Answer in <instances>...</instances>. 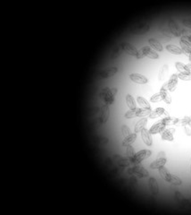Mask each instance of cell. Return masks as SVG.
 <instances>
[{"label": "cell", "instance_id": "obj_1", "mask_svg": "<svg viewBox=\"0 0 191 215\" xmlns=\"http://www.w3.org/2000/svg\"><path fill=\"white\" fill-rule=\"evenodd\" d=\"M117 89L116 88H113L110 89L109 87H106L102 90L101 92V96L104 100V101L106 102V105H112L114 102V98L116 95Z\"/></svg>", "mask_w": 191, "mask_h": 215}, {"label": "cell", "instance_id": "obj_2", "mask_svg": "<svg viewBox=\"0 0 191 215\" xmlns=\"http://www.w3.org/2000/svg\"><path fill=\"white\" fill-rule=\"evenodd\" d=\"M121 46H122V48L123 51H125L127 54H129V55H131V56H132V57H134V58H138V59L141 58L142 57H143L142 52L139 51V50H138V49L134 47V46H132V45H131V44H130V43L122 42Z\"/></svg>", "mask_w": 191, "mask_h": 215}, {"label": "cell", "instance_id": "obj_3", "mask_svg": "<svg viewBox=\"0 0 191 215\" xmlns=\"http://www.w3.org/2000/svg\"><path fill=\"white\" fill-rule=\"evenodd\" d=\"M128 173L130 175H134L139 178H147L149 176V173L147 172V170L146 169H144L141 166L139 165H135L134 167L129 168L128 169Z\"/></svg>", "mask_w": 191, "mask_h": 215}, {"label": "cell", "instance_id": "obj_4", "mask_svg": "<svg viewBox=\"0 0 191 215\" xmlns=\"http://www.w3.org/2000/svg\"><path fill=\"white\" fill-rule=\"evenodd\" d=\"M151 154H152V152L150 150H142L140 152L137 153L135 154V156L130 161H131L132 165H139V163L141 162L143 160L148 158Z\"/></svg>", "mask_w": 191, "mask_h": 215}, {"label": "cell", "instance_id": "obj_5", "mask_svg": "<svg viewBox=\"0 0 191 215\" xmlns=\"http://www.w3.org/2000/svg\"><path fill=\"white\" fill-rule=\"evenodd\" d=\"M130 78H131V80L132 82L136 83V84H146L148 82V80L147 79L146 76L142 75L140 74H136V73L135 74H131Z\"/></svg>", "mask_w": 191, "mask_h": 215}, {"label": "cell", "instance_id": "obj_6", "mask_svg": "<svg viewBox=\"0 0 191 215\" xmlns=\"http://www.w3.org/2000/svg\"><path fill=\"white\" fill-rule=\"evenodd\" d=\"M149 25L147 24H142L138 27L134 28L131 31V33L134 35H144L149 31Z\"/></svg>", "mask_w": 191, "mask_h": 215}, {"label": "cell", "instance_id": "obj_7", "mask_svg": "<svg viewBox=\"0 0 191 215\" xmlns=\"http://www.w3.org/2000/svg\"><path fill=\"white\" fill-rule=\"evenodd\" d=\"M168 24H169V28L170 31L172 32V33L176 36V37H181V30L180 29V27L176 24L173 20H169L168 21Z\"/></svg>", "mask_w": 191, "mask_h": 215}, {"label": "cell", "instance_id": "obj_8", "mask_svg": "<svg viewBox=\"0 0 191 215\" xmlns=\"http://www.w3.org/2000/svg\"><path fill=\"white\" fill-rule=\"evenodd\" d=\"M141 52H142V54H143V56L147 57V58H152V59H157L158 58H159V55H158L157 53H156V52L153 51L148 46H145V47H143L141 49Z\"/></svg>", "mask_w": 191, "mask_h": 215}, {"label": "cell", "instance_id": "obj_9", "mask_svg": "<svg viewBox=\"0 0 191 215\" xmlns=\"http://www.w3.org/2000/svg\"><path fill=\"white\" fill-rule=\"evenodd\" d=\"M110 115V110H109V105H104L101 110V116L99 118V121L101 124H104L108 120Z\"/></svg>", "mask_w": 191, "mask_h": 215}, {"label": "cell", "instance_id": "obj_10", "mask_svg": "<svg viewBox=\"0 0 191 215\" xmlns=\"http://www.w3.org/2000/svg\"><path fill=\"white\" fill-rule=\"evenodd\" d=\"M117 72H118V68L117 67H111V68L106 69V70H103L100 73V77L103 78V79H107V78L113 77Z\"/></svg>", "mask_w": 191, "mask_h": 215}, {"label": "cell", "instance_id": "obj_11", "mask_svg": "<svg viewBox=\"0 0 191 215\" xmlns=\"http://www.w3.org/2000/svg\"><path fill=\"white\" fill-rule=\"evenodd\" d=\"M148 185H149V189L152 193L153 196H157L159 192V187H158V183L155 178H150L148 179Z\"/></svg>", "mask_w": 191, "mask_h": 215}, {"label": "cell", "instance_id": "obj_12", "mask_svg": "<svg viewBox=\"0 0 191 215\" xmlns=\"http://www.w3.org/2000/svg\"><path fill=\"white\" fill-rule=\"evenodd\" d=\"M114 159L115 162H116L118 165L122 166V167H129V166L131 164L130 159H128V158H123V157H122V156H120V155H114Z\"/></svg>", "mask_w": 191, "mask_h": 215}, {"label": "cell", "instance_id": "obj_13", "mask_svg": "<svg viewBox=\"0 0 191 215\" xmlns=\"http://www.w3.org/2000/svg\"><path fill=\"white\" fill-rule=\"evenodd\" d=\"M165 125L159 122L157 124H155L154 126L151 127V128L149 129V133L151 135H156L158 133H162L164 129H165Z\"/></svg>", "mask_w": 191, "mask_h": 215}, {"label": "cell", "instance_id": "obj_14", "mask_svg": "<svg viewBox=\"0 0 191 215\" xmlns=\"http://www.w3.org/2000/svg\"><path fill=\"white\" fill-rule=\"evenodd\" d=\"M178 75L176 74H173L171 77H170V80L168 81V91L170 92H173L175 91L176 87H177V84H178Z\"/></svg>", "mask_w": 191, "mask_h": 215}, {"label": "cell", "instance_id": "obj_15", "mask_svg": "<svg viewBox=\"0 0 191 215\" xmlns=\"http://www.w3.org/2000/svg\"><path fill=\"white\" fill-rule=\"evenodd\" d=\"M174 128L171 129H164L162 133H161V137L163 140L165 141H173V133H174Z\"/></svg>", "mask_w": 191, "mask_h": 215}, {"label": "cell", "instance_id": "obj_16", "mask_svg": "<svg viewBox=\"0 0 191 215\" xmlns=\"http://www.w3.org/2000/svg\"><path fill=\"white\" fill-rule=\"evenodd\" d=\"M141 136L144 143L148 145V146H151L152 144H153V141H152V137H151V134L149 133V131H147L146 128H144L141 131Z\"/></svg>", "mask_w": 191, "mask_h": 215}, {"label": "cell", "instance_id": "obj_17", "mask_svg": "<svg viewBox=\"0 0 191 215\" xmlns=\"http://www.w3.org/2000/svg\"><path fill=\"white\" fill-rule=\"evenodd\" d=\"M166 163V158H164V159H157L156 161H153L151 165H150V168L152 170H156V169H160L162 167H164Z\"/></svg>", "mask_w": 191, "mask_h": 215}, {"label": "cell", "instance_id": "obj_18", "mask_svg": "<svg viewBox=\"0 0 191 215\" xmlns=\"http://www.w3.org/2000/svg\"><path fill=\"white\" fill-rule=\"evenodd\" d=\"M147 119L146 118H143L140 120L138 121V123L135 126V133L138 134V133L141 132L142 130L145 128V127L147 125Z\"/></svg>", "mask_w": 191, "mask_h": 215}, {"label": "cell", "instance_id": "obj_19", "mask_svg": "<svg viewBox=\"0 0 191 215\" xmlns=\"http://www.w3.org/2000/svg\"><path fill=\"white\" fill-rule=\"evenodd\" d=\"M164 114H165V115H167L168 116V113H167L163 108H157L156 110H154L153 112H151V114L149 115V118H152V119H154V118H159V117H161L162 115H164Z\"/></svg>", "mask_w": 191, "mask_h": 215}, {"label": "cell", "instance_id": "obj_20", "mask_svg": "<svg viewBox=\"0 0 191 215\" xmlns=\"http://www.w3.org/2000/svg\"><path fill=\"white\" fill-rule=\"evenodd\" d=\"M181 49L182 50V53L186 54L187 56H189V54L191 53V46L182 39L181 40Z\"/></svg>", "mask_w": 191, "mask_h": 215}, {"label": "cell", "instance_id": "obj_21", "mask_svg": "<svg viewBox=\"0 0 191 215\" xmlns=\"http://www.w3.org/2000/svg\"><path fill=\"white\" fill-rule=\"evenodd\" d=\"M137 139V134L134 133V134H131L128 137H125V139L122 142V145L123 146H129L131 145V144H133L135 142V140Z\"/></svg>", "mask_w": 191, "mask_h": 215}, {"label": "cell", "instance_id": "obj_22", "mask_svg": "<svg viewBox=\"0 0 191 215\" xmlns=\"http://www.w3.org/2000/svg\"><path fill=\"white\" fill-rule=\"evenodd\" d=\"M148 43L150 44V46H151L153 49H155L156 50L163 51V49H164L163 45L159 42L158 41H156V40H155V39H150L149 41H148Z\"/></svg>", "mask_w": 191, "mask_h": 215}, {"label": "cell", "instance_id": "obj_23", "mask_svg": "<svg viewBox=\"0 0 191 215\" xmlns=\"http://www.w3.org/2000/svg\"><path fill=\"white\" fill-rule=\"evenodd\" d=\"M166 49L170 53L174 54V55H181V54H182V50H181V48H179V47H177L175 45H172V44L167 45Z\"/></svg>", "mask_w": 191, "mask_h": 215}, {"label": "cell", "instance_id": "obj_24", "mask_svg": "<svg viewBox=\"0 0 191 215\" xmlns=\"http://www.w3.org/2000/svg\"><path fill=\"white\" fill-rule=\"evenodd\" d=\"M177 121H178V118H172V117L167 116L166 118H163L160 122L163 123V124H164L165 126H170V125H176Z\"/></svg>", "mask_w": 191, "mask_h": 215}, {"label": "cell", "instance_id": "obj_25", "mask_svg": "<svg viewBox=\"0 0 191 215\" xmlns=\"http://www.w3.org/2000/svg\"><path fill=\"white\" fill-rule=\"evenodd\" d=\"M159 174H160V176H161L164 180L169 182V178H170L171 174L169 173V171H168V170H167L166 168H164V166L159 169Z\"/></svg>", "mask_w": 191, "mask_h": 215}, {"label": "cell", "instance_id": "obj_26", "mask_svg": "<svg viewBox=\"0 0 191 215\" xmlns=\"http://www.w3.org/2000/svg\"><path fill=\"white\" fill-rule=\"evenodd\" d=\"M126 103H127V106L131 110H135L136 109V102H135L133 97L131 94H127V96H126Z\"/></svg>", "mask_w": 191, "mask_h": 215}, {"label": "cell", "instance_id": "obj_27", "mask_svg": "<svg viewBox=\"0 0 191 215\" xmlns=\"http://www.w3.org/2000/svg\"><path fill=\"white\" fill-rule=\"evenodd\" d=\"M168 91H165V90H162L160 91V94H161V97H162V100L165 101V103L170 104L172 102V97L170 95L167 93Z\"/></svg>", "mask_w": 191, "mask_h": 215}, {"label": "cell", "instance_id": "obj_28", "mask_svg": "<svg viewBox=\"0 0 191 215\" xmlns=\"http://www.w3.org/2000/svg\"><path fill=\"white\" fill-rule=\"evenodd\" d=\"M138 102H139V104L141 106L143 109H147V110H151V106H150V104L148 103V101L145 99V98H143V97H138Z\"/></svg>", "mask_w": 191, "mask_h": 215}, {"label": "cell", "instance_id": "obj_29", "mask_svg": "<svg viewBox=\"0 0 191 215\" xmlns=\"http://www.w3.org/2000/svg\"><path fill=\"white\" fill-rule=\"evenodd\" d=\"M167 72H168V66L167 65H164L163 66L161 69H160V72L158 74V79L159 81H163L167 75Z\"/></svg>", "mask_w": 191, "mask_h": 215}, {"label": "cell", "instance_id": "obj_30", "mask_svg": "<svg viewBox=\"0 0 191 215\" xmlns=\"http://www.w3.org/2000/svg\"><path fill=\"white\" fill-rule=\"evenodd\" d=\"M122 51H123V49H122V46L116 47V48L113 50L112 54H111V58H112V59H115L117 58H119V57L121 56V54L122 53Z\"/></svg>", "mask_w": 191, "mask_h": 215}, {"label": "cell", "instance_id": "obj_31", "mask_svg": "<svg viewBox=\"0 0 191 215\" xmlns=\"http://www.w3.org/2000/svg\"><path fill=\"white\" fill-rule=\"evenodd\" d=\"M191 118L189 117H185L184 118H181V119L178 118V121H177L176 125L179 126V127H186V126H189V124Z\"/></svg>", "mask_w": 191, "mask_h": 215}, {"label": "cell", "instance_id": "obj_32", "mask_svg": "<svg viewBox=\"0 0 191 215\" xmlns=\"http://www.w3.org/2000/svg\"><path fill=\"white\" fill-rule=\"evenodd\" d=\"M169 182L172 183V185H175V186H180L182 184V181L181 179L179 178V177H176L174 175H172L170 176V178H169Z\"/></svg>", "mask_w": 191, "mask_h": 215}, {"label": "cell", "instance_id": "obj_33", "mask_svg": "<svg viewBox=\"0 0 191 215\" xmlns=\"http://www.w3.org/2000/svg\"><path fill=\"white\" fill-rule=\"evenodd\" d=\"M138 112L139 110L135 109V110H130L129 111H127L125 113L124 117L126 118H133L135 117H138Z\"/></svg>", "mask_w": 191, "mask_h": 215}, {"label": "cell", "instance_id": "obj_34", "mask_svg": "<svg viewBox=\"0 0 191 215\" xmlns=\"http://www.w3.org/2000/svg\"><path fill=\"white\" fill-rule=\"evenodd\" d=\"M175 66H176V68L178 69L181 73H184V74L189 73V71L188 70L187 67L184 66L182 63H181V62H176V63H175Z\"/></svg>", "mask_w": 191, "mask_h": 215}, {"label": "cell", "instance_id": "obj_35", "mask_svg": "<svg viewBox=\"0 0 191 215\" xmlns=\"http://www.w3.org/2000/svg\"><path fill=\"white\" fill-rule=\"evenodd\" d=\"M126 155H127V158L131 160L133 157L135 156V152H134V148H133L131 145H129L127 146V150H126Z\"/></svg>", "mask_w": 191, "mask_h": 215}, {"label": "cell", "instance_id": "obj_36", "mask_svg": "<svg viewBox=\"0 0 191 215\" xmlns=\"http://www.w3.org/2000/svg\"><path fill=\"white\" fill-rule=\"evenodd\" d=\"M151 110H147V109H143V110H139L138 112V117L139 118H144L147 116H149L151 114Z\"/></svg>", "mask_w": 191, "mask_h": 215}, {"label": "cell", "instance_id": "obj_37", "mask_svg": "<svg viewBox=\"0 0 191 215\" xmlns=\"http://www.w3.org/2000/svg\"><path fill=\"white\" fill-rule=\"evenodd\" d=\"M178 77L181 79L183 81H190L191 80V73H180L178 75Z\"/></svg>", "mask_w": 191, "mask_h": 215}, {"label": "cell", "instance_id": "obj_38", "mask_svg": "<svg viewBox=\"0 0 191 215\" xmlns=\"http://www.w3.org/2000/svg\"><path fill=\"white\" fill-rule=\"evenodd\" d=\"M122 135H123L124 137H128V136L131 134L130 127H129L128 126H125V125L122 127Z\"/></svg>", "mask_w": 191, "mask_h": 215}, {"label": "cell", "instance_id": "obj_39", "mask_svg": "<svg viewBox=\"0 0 191 215\" xmlns=\"http://www.w3.org/2000/svg\"><path fill=\"white\" fill-rule=\"evenodd\" d=\"M161 100H162V97H161L160 92L154 94L152 97H151V99H150V101H151L152 102H159Z\"/></svg>", "mask_w": 191, "mask_h": 215}, {"label": "cell", "instance_id": "obj_40", "mask_svg": "<svg viewBox=\"0 0 191 215\" xmlns=\"http://www.w3.org/2000/svg\"><path fill=\"white\" fill-rule=\"evenodd\" d=\"M182 24L188 28H191V19H183Z\"/></svg>", "mask_w": 191, "mask_h": 215}, {"label": "cell", "instance_id": "obj_41", "mask_svg": "<svg viewBox=\"0 0 191 215\" xmlns=\"http://www.w3.org/2000/svg\"><path fill=\"white\" fill-rule=\"evenodd\" d=\"M164 158H166V154L164 152H160L157 154V159H164Z\"/></svg>", "mask_w": 191, "mask_h": 215}, {"label": "cell", "instance_id": "obj_42", "mask_svg": "<svg viewBox=\"0 0 191 215\" xmlns=\"http://www.w3.org/2000/svg\"><path fill=\"white\" fill-rule=\"evenodd\" d=\"M185 132L188 135H191V129L189 127H188V126L185 127Z\"/></svg>", "mask_w": 191, "mask_h": 215}, {"label": "cell", "instance_id": "obj_43", "mask_svg": "<svg viewBox=\"0 0 191 215\" xmlns=\"http://www.w3.org/2000/svg\"><path fill=\"white\" fill-rule=\"evenodd\" d=\"M186 67H187V68H188V70H189V71H191V63H189V64H188V65H187Z\"/></svg>", "mask_w": 191, "mask_h": 215}, {"label": "cell", "instance_id": "obj_44", "mask_svg": "<svg viewBox=\"0 0 191 215\" xmlns=\"http://www.w3.org/2000/svg\"><path fill=\"white\" fill-rule=\"evenodd\" d=\"M189 127H191V121H190V122H189Z\"/></svg>", "mask_w": 191, "mask_h": 215}]
</instances>
